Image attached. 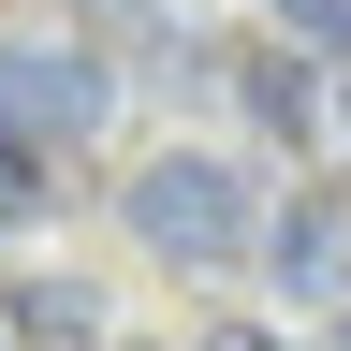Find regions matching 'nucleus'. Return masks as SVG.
<instances>
[{
  "label": "nucleus",
  "instance_id": "nucleus-1",
  "mask_svg": "<svg viewBox=\"0 0 351 351\" xmlns=\"http://www.w3.org/2000/svg\"><path fill=\"white\" fill-rule=\"evenodd\" d=\"M117 219H132L161 263H191V278H205V263H249L278 205H263V176H249L234 147H147V161L117 176Z\"/></svg>",
  "mask_w": 351,
  "mask_h": 351
},
{
  "label": "nucleus",
  "instance_id": "nucleus-2",
  "mask_svg": "<svg viewBox=\"0 0 351 351\" xmlns=\"http://www.w3.org/2000/svg\"><path fill=\"white\" fill-rule=\"evenodd\" d=\"M351 59H322V44H219V88H234V117L263 132V147H293V161H351Z\"/></svg>",
  "mask_w": 351,
  "mask_h": 351
},
{
  "label": "nucleus",
  "instance_id": "nucleus-3",
  "mask_svg": "<svg viewBox=\"0 0 351 351\" xmlns=\"http://www.w3.org/2000/svg\"><path fill=\"white\" fill-rule=\"evenodd\" d=\"M103 117H117V73L88 59V44H44V29L0 44V132H29V147H88Z\"/></svg>",
  "mask_w": 351,
  "mask_h": 351
},
{
  "label": "nucleus",
  "instance_id": "nucleus-4",
  "mask_svg": "<svg viewBox=\"0 0 351 351\" xmlns=\"http://www.w3.org/2000/svg\"><path fill=\"white\" fill-rule=\"evenodd\" d=\"M263 278H278L293 307H337L351 293V191H293L278 219H263Z\"/></svg>",
  "mask_w": 351,
  "mask_h": 351
},
{
  "label": "nucleus",
  "instance_id": "nucleus-5",
  "mask_svg": "<svg viewBox=\"0 0 351 351\" xmlns=\"http://www.w3.org/2000/svg\"><path fill=\"white\" fill-rule=\"evenodd\" d=\"M0 337H29V351H103V278H73V263L0 278Z\"/></svg>",
  "mask_w": 351,
  "mask_h": 351
},
{
  "label": "nucleus",
  "instance_id": "nucleus-6",
  "mask_svg": "<svg viewBox=\"0 0 351 351\" xmlns=\"http://www.w3.org/2000/svg\"><path fill=\"white\" fill-rule=\"evenodd\" d=\"M44 205H59V147H29V132H0V234H29Z\"/></svg>",
  "mask_w": 351,
  "mask_h": 351
},
{
  "label": "nucleus",
  "instance_id": "nucleus-7",
  "mask_svg": "<svg viewBox=\"0 0 351 351\" xmlns=\"http://www.w3.org/2000/svg\"><path fill=\"white\" fill-rule=\"evenodd\" d=\"M278 29H293V44H322V59H351V0H278Z\"/></svg>",
  "mask_w": 351,
  "mask_h": 351
},
{
  "label": "nucleus",
  "instance_id": "nucleus-8",
  "mask_svg": "<svg viewBox=\"0 0 351 351\" xmlns=\"http://www.w3.org/2000/svg\"><path fill=\"white\" fill-rule=\"evenodd\" d=\"M73 15H88V29H176L191 0H73Z\"/></svg>",
  "mask_w": 351,
  "mask_h": 351
},
{
  "label": "nucleus",
  "instance_id": "nucleus-9",
  "mask_svg": "<svg viewBox=\"0 0 351 351\" xmlns=\"http://www.w3.org/2000/svg\"><path fill=\"white\" fill-rule=\"evenodd\" d=\"M205 351H293L278 322H205Z\"/></svg>",
  "mask_w": 351,
  "mask_h": 351
},
{
  "label": "nucleus",
  "instance_id": "nucleus-10",
  "mask_svg": "<svg viewBox=\"0 0 351 351\" xmlns=\"http://www.w3.org/2000/svg\"><path fill=\"white\" fill-rule=\"evenodd\" d=\"M117 351H161V337H117Z\"/></svg>",
  "mask_w": 351,
  "mask_h": 351
},
{
  "label": "nucleus",
  "instance_id": "nucleus-11",
  "mask_svg": "<svg viewBox=\"0 0 351 351\" xmlns=\"http://www.w3.org/2000/svg\"><path fill=\"white\" fill-rule=\"evenodd\" d=\"M337 351H351V337H337Z\"/></svg>",
  "mask_w": 351,
  "mask_h": 351
}]
</instances>
